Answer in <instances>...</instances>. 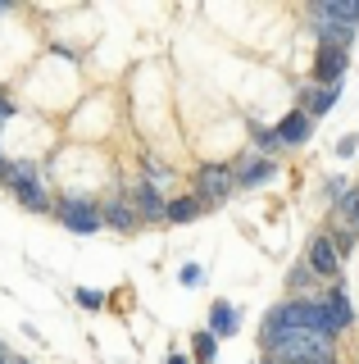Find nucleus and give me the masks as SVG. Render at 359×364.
I'll list each match as a JSON object with an SVG mask.
<instances>
[{
	"instance_id": "24",
	"label": "nucleus",
	"mask_w": 359,
	"mask_h": 364,
	"mask_svg": "<svg viewBox=\"0 0 359 364\" xmlns=\"http://www.w3.org/2000/svg\"><path fill=\"white\" fill-rule=\"evenodd\" d=\"M0 168H5V159H0Z\"/></svg>"
},
{
	"instance_id": "18",
	"label": "nucleus",
	"mask_w": 359,
	"mask_h": 364,
	"mask_svg": "<svg viewBox=\"0 0 359 364\" xmlns=\"http://www.w3.org/2000/svg\"><path fill=\"white\" fill-rule=\"evenodd\" d=\"M141 205L150 214H164V205H160V196H155V187H141Z\"/></svg>"
},
{
	"instance_id": "11",
	"label": "nucleus",
	"mask_w": 359,
	"mask_h": 364,
	"mask_svg": "<svg viewBox=\"0 0 359 364\" xmlns=\"http://www.w3.org/2000/svg\"><path fill=\"white\" fill-rule=\"evenodd\" d=\"M273 178V164H264V159H255V164H241V187H260V182Z\"/></svg>"
},
{
	"instance_id": "8",
	"label": "nucleus",
	"mask_w": 359,
	"mask_h": 364,
	"mask_svg": "<svg viewBox=\"0 0 359 364\" xmlns=\"http://www.w3.org/2000/svg\"><path fill=\"white\" fill-rule=\"evenodd\" d=\"M0 173H5V182H9L14 191H18V187H28V182H37V168H32L28 159H14V164H5Z\"/></svg>"
},
{
	"instance_id": "12",
	"label": "nucleus",
	"mask_w": 359,
	"mask_h": 364,
	"mask_svg": "<svg viewBox=\"0 0 359 364\" xmlns=\"http://www.w3.org/2000/svg\"><path fill=\"white\" fill-rule=\"evenodd\" d=\"M214 333H219V337L237 333V310H232L228 301H219V305H214Z\"/></svg>"
},
{
	"instance_id": "19",
	"label": "nucleus",
	"mask_w": 359,
	"mask_h": 364,
	"mask_svg": "<svg viewBox=\"0 0 359 364\" xmlns=\"http://www.w3.org/2000/svg\"><path fill=\"white\" fill-rule=\"evenodd\" d=\"M77 305H87V310H100V291H77Z\"/></svg>"
},
{
	"instance_id": "3",
	"label": "nucleus",
	"mask_w": 359,
	"mask_h": 364,
	"mask_svg": "<svg viewBox=\"0 0 359 364\" xmlns=\"http://www.w3.org/2000/svg\"><path fill=\"white\" fill-rule=\"evenodd\" d=\"M314 18H319V23H346V28H359V0H323V5H314Z\"/></svg>"
},
{
	"instance_id": "23",
	"label": "nucleus",
	"mask_w": 359,
	"mask_h": 364,
	"mask_svg": "<svg viewBox=\"0 0 359 364\" xmlns=\"http://www.w3.org/2000/svg\"><path fill=\"white\" fill-rule=\"evenodd\" d=\"M268 364H282V360H268Z\"/></svg>"
},
{
	"instance_id": "9",
	"label": "nucleus",
	"mask_w": 359,
	"mask_h": 364,
	"mask_svg": "<svg viewBox=\"0 0 359 364\" xmlns=\"http://www.w3.org/2000/svg\"><path fill=\"white\" fill-rule=\"evenodd\" d=\"M196 214H200V200L196 196H182V200L164 205V219H173V223H192Z\"/></svg>"
},
{
	"instance_id": "5",
	"label": "nucleus",
	"mask_w": 359,
	"mask_h": 364,
	"mask_svg": "<svg viewBox=\"0 0 359 364\" xmlns=\"http://www.w3.org/2000/svg\"><path fill=\"white\" fill-rule=\"evenodd\" d=\"M273 136H277V146H300L309 136V114H287L273 128Z\"/></svg>"
},
{
	"instance_id": "6",
	"label": "nucleus",
	"mask_w": 359,
	"mask_h": 364,
	"mask_svg": "<svg viewBox=\"0 0 359 364\" xmlns=\"http://www.w3.org/2000/svg\"><path fill=\"white\" fill-rule=\"evenodd\" d=\"M341 68H346V50H319V60H314V77L328 82V87H336V82H341Z\"/></svg>"
},
{
	"instance_id": "20",
	"label": "nucleus",
	"mask_w": 359,
	"mask_h": 364,
	"mask_svg": "<svg viewBox=\"0 0 359 364\" xmlns=\"http://www.w3.org/2000/svg\"><path fill=\"white\" fill-rule=\"evenodd\" d=\"M9 114H14V105H9V100H0V123H5Z\"/></svg>"
},
{
	"instance_id": "14",
	"label": "nucleus",
	"mask_w": 359,
	"mask_h": 364,
	"mask_svg": "<svg viewBox=\"0 0 359 364\" xmlns=\"http://www.w3.org/2000/svg\"><path fill=\"white\" fill-rule=\"evenodd\" d=\"M336 210H341L346 228H350V232H359V191H346V196H341V205H336Z\"/></svg>"
},
{
	"instance_id": "17",
	"label": "nucleus",
	"mask_w": 359,
	"mask_h": 364,
	"mask_svg": "<svg viewBox=\"0 0 359 364\" xmlns=\"http://www.w3.org/2000/svg\"><path fill=\"white\" fill-rule=\"evenodd\" d=\"M214 350H219L214 333H200V337H196V360H200V364H209V360H214Z\"/></svg>"
},
{
	"instance_id": "15",
	"label": "nucleus",
	"mask_w": 359,
	"mask_h": 364,
	"mask_svg": "<svg viewBox=\"0 0 359 364\" xmlns=\"http://www.w3.org/2000/svg\"><path fill=\"white\" fill-rule=\"evenodd\" d=\"M18 200H23L28 210H46V191H41V182H28V187H18Z\"/></svg>"
},
{
	"instance_id": "16",
	"label": "nucleus",
	"mask_w": 359,
	"mask_h": 364,
	"mask_svg": "<svg viewBox=\"0 0 359 364\" xmlns=\"http://www.w3.org/2000/svg\"><path fill=\"white\" fill-rule=\"evenodd\" d=\"M105 219H109V223H114V228H118V232H132V223H137V219H132V210H128V205H114V210H109V214H105Z\"/></svg>"
},
{
	"instance_id": "22",
	"label": "nucleus",
	"mask_w": 359,
	"mask_h": 364,
	"mask_svg": "<svg viewBox=\"0 0 359 364\" xmlns=\"http://www.w3.org/2000/svg\"><path fill=\"white\" fill-rule=\"evenodd\" d=\"M168 364H187V360H182V355H168Z\"/></svg>"
},
{
	"instance_id": "2",
	"label": "nucleus",
	"mask_w": 359,
	"mask_h": 364,
	"mask_svg": "<svg viewBox=\"0 0 359 364\" xmlns=\"http://www.w3.org/2000/svg\"><path fill=\"white\" fill-rule=\"evenodd\" d=\"M60 219H64V228H73V232H96V228L105 223V214H96L87 200H64Z\"/></svg>"
},
{
	"instance_id": "25",
	"label": "nucleus",
	"mask_w": 359,
	"mask_h": 364,
	"mask_svg": "<svg viewBox=\"0 0 359 364\" xmlns=\"http://www.w3.org/2000/svg\"><path fill=\"white\" fill-rule=\"evenodd\" d=\"M0 9H5V5H0Z\"/></svg>"
},
{
	"instance_id": "1",
	"label": "nucleus",
	"mask_w": 359,
	"mask_h": 364,
	"mask_svg": "<svg viewBox=\"0 0 359 364\" xmlns=\"http://www.w3.org/2000/svg\"><path fill=\"white\" fill-rule=\"evenodd\" d=\"M273 350L282 364H332L336 360L332 337H323V333H287L273 341Z\"/></svg>"
},
{
	"instance_id": "21",
	"label": "nucleus",
	"mask_w": 359,
	"mask_h": 364,
	"mask_svg": "<svg viewBox=\"0 0 359 364\" xmlns=\"http://www.w3.org/2000/svg\"><path fill=\"white\" fill-rule=\"evenodd\" d=\"M0 364H9V350H5V341H0Z\"/></svg>"
},
{
	"instance_id": "4",
	"label": "nucleus",
	"mask_w": 359,
	"mask_h": 364,
	"mask_svg": "<svg viewBox=\"0 0 359 364\" xmlns=\"http://www.w3.org/2000/svg\"><path fill=\"white\" fill-rule=\"evenodd\" d=\"M200 191H205L209 200H223L232 191V173L223 164H205V168H200Z\"/></svg>"
},
{
	"instance_id": "13",
	"label": "nucleus",
	"mask_w": 359,
	"mask_h": 364,
	"mask_svg": "<svg viewBox=\"0 0 359 364\" xmlns=\"http://www.w3.org/2000/svg\"><path fill=\"white\" fill-rule=\"evenodd\" d=\"M332 96H336V87H328V91H305V109L323 119V114L332 109Z\"/></svg>"
},
{
	"instance_id": "7",
	"label": "nucleus",
	"mask_w": 359,
	"mask_h": 364,
	"mask_svg": "<svg viewBox=\"0 0 359 364\" xmlns=\"http://www.w3.org/2000/svg\"><path fill=\"white\" fill-rule=\"evenodd\" d=\"M309 269H314V273H336V269H341V255H336V246L328 242V237H314V246H309Z\"/></svg>"
},
{
	"instance_id": "10",
	"label": "nucleus",
	"mask_w": 359,
	"mask_h": 364,
	"mask_svg": "<svg viewBox=\"0 0 359 364\" xmlns=\"http://www.w3.org/2000/svg\"><path fill=\"white\" fill-rule=\"evenodd\" d=\"M323 305H328V314H332L336 333H341V328L350 323V305H346V291H341V287H332V291H328V301H323Z\"/></svg>"
}]
</instances>
